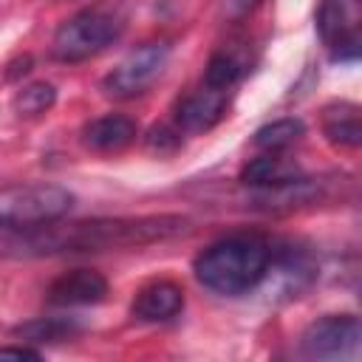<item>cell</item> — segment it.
<instances>
[{"instance_id": "cell-1", "label": "cell", "mask_w": 362, "mask_h": 362, "mask_svg": "<svg viewBox=\"0 0 362 362\" xmlns=\"http://www.w3.org/2000/svg\"><path fill=\"white\" fill-rule=\"evenodd\" d=\"M189 229V218L161 212L139 218H93L68 226H42L34 232H20L8 240V255H57V252H105V249H133L156 240H170Z\"/></svg>"}, {"instance_id": "cell-2", "label": "cell", "mask_w": 362, "mask_h": 362, "mask_svg": "<svg viewBox=\"0 0 362 362\" xmlns=\"http://www.w3.org/2000/svg\"><path fill=\"white\" fill-rule=\"evenodd\" d=\"M272 263V246L260 235H229L209 243L192 263L198 283L215 294L238 297L263 283Z\"/></svg>"}, {"instance_id": "cell-3", "label": "cell", "mask_w": 362, "mask_h": 362, "mask_svg": "<svg viewBox=\"0 0 362 362\" xmlns=\"http://www.w3.org/2000/svg\"><path fill=\"white\" fill-rule=\"evenodd\" d=\"M74 195L59 184H14L0 189V229L34 232L62 221Z\"/></svg>"}, {"instance_id": "cell-4", "label": "cell", "mask_w": 362, "mask_h": 362, "mask_svg": "<svg viewBox=\"0 0 362 362\" xmlns=\"http://www.w3.org/2000/svg\"><path fill=\"white\" fill-rule=\"evenodd\" d=\"M124 23L119 14L107 8H82L74 17H68L51 42V54L59 62H82L99 51H105L119 34Z\"/></svg>"}, {"instance_id": "cell-5", "label": "cell", "mask_w": 362, "mask_h": 362, "mask_svg": "<svg viewBox=\"0 0 362 362\" xmlns=\"http://www.w3.org/2000/svg\"><path fill=\"white\" fill-rule=\"evenodd\" d=\"M170 59V45L167 42H144L133 48L105 79L102 88L113 99H133L144 93L167 68Z\"/></svg>"}, {"instance_id": "cell-6", "label": "cell", "mask_w": 362, "mask_h": 362, "mask_svg": "<svg viewBox=\"0 0 362 362\" xmlns=\"http://www.w3.org/2000/svg\"><path fill=\"white\" fill-rule=\"evenodd\" d=\"M362 0H320L317 34L334 62H354L359 57Z\"/></svg>"}, {"instance_id": "cell-7", "label": "cell", "mask_w": 362, "mask_h": 362, "mask_svg": "<svg viewBox=\"0 0 362 362\" xmlns=\"http://www.w3.org/2000/svg\"><path fill=\"white\" fill-rule=\"evenodd\" d=\"M362 325L354 314H328L311 322L300 337V351L308 359H356Z\"/></svg>"}, {"instance_id": "cell-8", "label": "cell", "mask_w": 362, "mask_h": 362, "mask_svg": "<svg viewBox=\"0 0 362 362\" xmlns=\"http://www.w3.org/2000/svg\"><path fill=\"white\" fill-rule=\"evenodd\" d=\"M226 102H229V90H212L204 85L201 90H195L178 102L175 124L187 133H204L223 119Z\"/></svg>"}, {"instance_id": "cell-9", "label": "cell", "mask_w": 362, "mask_h": 362, "mask_svg": "<svg viewBox=\"0 0 362 362\" xmlns=\"http://www.w3.org/2000/svg\"><path fill=\"white\" fill-rule=\"evenodd\" d=\"M107 294V280L93 269H74L48 286L51 305H93Z\"/></svg>"}, {"instance_id": "cell-10", "label": "cell", "mask_w": 362, "mask_h": 362, "mask_svg": "<svg viewBox=\"0 0 362 362\" xmlns=\"http://www.w3.org/2000/svg\"><path fill=\"white\" fill-rule=\"evenodd\" d=\"M184 308V291L181 286L170 283V280H156L144 288H139L130 311L133 317L144 320V322H164L170 317H175Z\"/></svg>"}, {"instance_id": "cell-11", "label": "cell", "mask_w": 362, "mask_h": 362, "mask_svg": "<svg viewBox=\"0 0 362 362\" xmlns=\"http://www.w3.org/2000/svg\"><path fill=\"white\" fill-rule=\"evenodd\" d=\"M136 133H139V127L130 116L107 113L82 127V144L96 153H116V150H124L136 139Z\"/></svg>"}, {"instance_id": "cell-12", "label": "cell", "mask_w": 362, "mask_h": 362, "mask_svg": "<svg viewBox=\"0 0 362 362\" xmlns=\"http://www.w3.org/2000/svg\"><path fill=\"white\" fill-rule=\"evenodd\" d=\"M322 133L337 147H359L362 144V124L359 107L354 102H331L322 107Z\"/></svg>"}, {"instance_id": "cell-13", "label": "cell", "mask_w": 362, "mask_h": 362, "mask_svg": "<svg viewBox=\"0 0 362 362\" xmlns=\"http://www.w3.org/2000/svg\"><path fill=\"white\" fill-rule=\"evenodd\" d=\"M294 178H300V167L294 161L283 158V156H274V153L257 156L240 170V184L255 187V189L277 187V184H286V181H294Z\"/></svg>"}, {"instance_id": "cell-14", "label": "cell", "mask_w": 362, "mask_h": 362, "mask_svg": "<svg viewBox=\"0 0 362 362\" xmlns=\"http://www.w3.org/2000/svg\"><path fill=\"white\" fill-rule=\"evenodd\" d=\"M320 195V187L308 178H294V181H286V184H277V187H263L252 195L255 206L260 209H294V206H305L311 204L314 198Z\"/></svg>"}, {"instance_id": "cell-15", "label": "cell", "mask_w": 362, "mask_h": 362, "mask_svg": "<svg viewBox=\"0 0 362 362\" xmlns=\"http://www.w3.org/2000/svg\"><path fill=\"white\" fill-rule=\"evenodd\" d=\"M79 331H82V325L74 317H37V320L14 328L17 337H25L31 342H59Z\"/></svg>"}, {"instance_id": "cell-16", "label": "cell", "mask_w": 362, "mask_h": 362, "mask_svg": "<svg viewBox=\"0 0 362 362\" xmlns=\"http://www.w3.org/2000/svg\"><path fill=\"white\" fill-rule=\"evenodd\" d=\"M303 133H305L303 119L286 116V119H274V122L263 124V127L255 133V144H257L260 150H266V153H280V150L291 147Z\"/></svg>"}, {"instance_id": "cell-17", "label": "cell", "mask_w": 362, "mask_h": 362, "mask_svg": "<svg viewBox=\"0 0 362 362\" xmlns=\"http://www.w3.org/2000/svg\"><path fill=\"white\" fill-rule=\"evenodd\" d=\"M240 76H243V62L226 51L212 54L204 68V85L212 90H229Z\"/></svg>"}, {"instance_id": "cell-18", "label": "cell", "mask_w": 362, "mask_h": 362, "mask_svg": "<svg viewBox=\"0 0 362 362\" xmlns=\"http://www.w3.org/2000/svg\"><path fill=\"white\" fill-rule=\"evenodd\" d=\"M54 102H57V88L51 82H31V85H25V88L17 90V96H14L11 105H14V110L20 116H40Z\"/></svg>"}, {"instance_id": "cell-19", "label": "cell", "mask_w": 362, "mask_h": 362, "mask_svg": "<svg viewBox=\"0 0 362 362\" xmlns=\"http://www.w3.org/2000/svg\"><path fill=\"white\" fill-rule=\"evenodd\" d=\"M150 150H158V153H170L178 147V133L167 130V127H153L150 130V139H147Z\"/></svg>"}, {"instance_id": "cell-20", "label": "cell", "mask_w": 362, "mask_h": 362, "mask_svg": "<svg viewBox=\"0 0 362 362\" xmlns=\"http://www.w3.org/2000/svg\"><path fill=\"white\" fill-rule=\"evenodd\" d=\"M257 6H260V0H221V14L226 20H240Z\"/></svg>"}, {"instance_id": "cell-21", "label": "cell", "mask_w": 362, "mask_h": 362, "mask_svg": "<svg viewBox=\"0 0 362 362\" xmlns=\"http://www.w3.org/2000/svg\"><path fill=\"white\" fill-rule=\"evenodd\" d=\"M0 359H40V351L25 348V345H3Z\"/></svg>"}]
</instances>
